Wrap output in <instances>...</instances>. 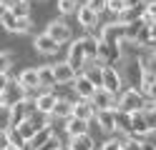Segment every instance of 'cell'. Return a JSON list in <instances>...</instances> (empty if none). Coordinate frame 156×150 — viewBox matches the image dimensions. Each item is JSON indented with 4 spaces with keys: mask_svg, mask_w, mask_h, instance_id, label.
<instances>
[{
    "mask_svg": "<svg viewBox=\"0 0 156 150\" xmlns=\"http://www.w3.org/2000/svg\"><path fill=\"white\" fill-rule=\"evenodd\" d=\"M144 108V95L139 93V88H126L123 93L116 98V110L123 113H139Z\"/></svg>",
    "mask_w": 156,
    "mask_h": 150,
    "instance_id": "6da1fadb",
    "label": "cell"
},
{
    "mask_svg": "<svg viewBox=\"0 0 156 150\" xmlns=\"http://www.w3.org/2000/svg\"><path fill=\"white\" fill-rule=\"evenodd\" d=\"M35 110V100H30V95H25V98H20L18 103L10 108V115H8V125L10 128H15L20 120H25L28 115H30Z\"/></svg>",
    "mask_w": 156,
    "mask_h": 150,
    "instance_id": "7a4b0ae2",
    "label": "cell"
},
{
    "mask_svg": "<svg viewBox=\"0 0 156 150\" xmlns=\"http://www.w3.org/2000/svg\"><path fill=\"white\" fill-rule=\"evenodd\" d=\"M121 60V48L113 43H106V40H98V50H96V63L98 65H113Z\"/></svg>",
    "mask_w": 156,
    "mask_h": 150,
    "instance_id": "3957f363",
    "label": "cell"
},
{
    "mask_svg": "<svg viewBox=\"0 0 156 150\" xmlns=\"http://www.w3.org/2000/svg\"><path fill=\"white\" fill-rule=\"evenodd\" d=\"M68 65H71L76 73H81V70L88 65V58H86V50H83V40L78 38L71 43V50H68V60H66Z\"/></svg>",
    "mask_w": 156,
    "mask_h": 150,
    "instance_id": "277c9868",
    "label": "cell"
},
{
    "mask_svg": "<svg viewBox=\"0 0 156 150\" xmlns=\"http://www.w3.org/2000/svg\"><path fill=\"white\" fill-rule=\"evenodd\" d=\"M0 23H3V28L8 33H28V30H33V20L30 18H15L10 10L0 18Z\"/></svg>",
    "mask_w": 156,
    "mask_h": 150,
    "instance_id": "5b68a950",
    "label": "cell"
},
{
    "mask_svg": "<svg viewBox=\"0 0 156 150\" xmlns=\"http://www.w3.org/2000/svg\"><path fill=\"white\" fill-rule=\"evenodd\" d=\"M121 75H119V70H116L113 65H103V70H101V88H106L108 93H113V95H119L121 93Z\"/></svg>",
    "mask_w": 156,
    "mask_h": 150,
    "instance_id": "8992f818",
    "label": "cell"
},
{
    "mask_svg": "<svg viewBox=\"0 0 156 150\" xmlns=\"http://www.w3.org/2000/svg\"><path fill=\"white\" fill-rule=\"evenodd\" d=\"M45 35L53 38L58 45H63V43H68V40H71V28H68L66 20H53V23H48Z\"/></svg>",
    "mask_w": 156,
    "mask_h": 150,
    "instance_id": "52a82bcc",
    "label": "cell"
},
{
    "mask_svg": "<svg viewBox=\"0 0 156 150\" xmlns=\"http://www.w3.org/2000/svg\"><path fill=\"white\" fill-rule=\"evenodd\" d=\"M20 98H25V93H23V88L18 85V83H10L3 93H0V110H10Z\"/></svg>",
    "mask_w": 156,
    "mask_h": 150,
    "instance_id": "ba28073f",
    "label": "cell"
},
{
    "mask_svg": "<svg viewBox=\"0 0 156 150\" xmlns=\"http://www.w3.org/2000/svg\"><path fill=\"white\" fill-rule=\"evenodd\" d=\"M91 103H93L96 110H108V108H116V95L98 85L93 90V95H91Z\"/></svg>",
    "mask_w": 156,
    "mask_h": 150,
    "instance_id": "9c48e42d",
    "label": "cell"
},
{
    "mask_svg": "<svg viewBox=\"0 0 156 150\" xmlns=\"http://www.w3.org/2000/svg\"><path fill=\"white\" fill-rule=\"evenodd\" d=\"M18 85L23 88L25 95H30L33 90H38V88H41V80H38V68H25L23 73H20V78H18Z\"/></svg>",
    "mask_w": 156,
    "mask_h": 150,
    "instance_id": "30bf717a",
    "label": "cell"
},
{
    "mask_svg": "<svg viewBox=\"0 0 156 150\" xmlns=\"http://www.w3.org/2000/svg\"><path fill=\"white\" fill-rule=\"evenodd\" d=\"M151 123H149V118H146L141 110L139 113H131V135H141V138H149L151 135Z\"/></svg>",
    "mask_w": 156,
    "mask_h": 150,
    "instance_id": "8fae6325",
    "label": "cell"
},
{
    "mask_svg": "<svg viewBox=\"0 0 156 150\" xmlns=\"http://www.w3.org/2000/svg\"><path fill=\"white\" fill-rule=\"evenodd\" d=\"M96 123H98L103 133H116V108L96 110Z\"/></svg>",
    "mask_w": 156,
    "mask_h": 150,
    "instance_id": "7c38bea8",
    "label": "cell"
},
{
    "mask_svg": "<svg viewBox=\"0 0 156 150\" xmlns=\"http://www.w3.org/2000/svg\"><path fill=\"white\" fill-rule=\"evenodd\" d=\"M76 70L68 65V63H55L53 65V78H55V85H68L76 80Z\"/></svg>",
    "mask_w": 156,
    "mask_h": 150,
    "instance_id": "4fadbf2b",
    "label": "cell"
},
{
    "mask_svg": "<svg viewBox=\"0 0 156 150\" xmlns=\"http://www.w3.org/2000/svg\"><path fill=\"white\" fill-rule=\"evenodd\" d=\"M73 90L78 93V98H83V100H91V95H93L96 85H93V83H91V80L86 78L83 73H78V75H76V80H73Z\"/></svg>",
    "mask_w": 156,
    "mask_h": 150,
    "instance_id": "5bb4252c",
    "label": "cell"
},
{
    "mask_svg": "<svg viewBox=\"0 0 156 150\" xmlns=\"http://www.w3.org/2000/svg\"><path fill=\"white\" fill-rule=\"evenodd\" d=\"M33 45H35V50H38V53H41V55H55V53H58V43H55L53 38H48L45 33L35 35Z\"/></svg>",
    "mask_w": 156,
    "mask_h": 150,
    "instance_id": "9a60e30c",
    "label": "cell"
},
{
    "mask_svg": "<svg viewBox=\"0 0 156 150\" xmlns=\"http://www.w3.org/2000/svg\"><path fill=\"white\" fill-rule=\"evenodd\" d=\"M116 133L121 135V140H126V138H133V135H131V113L116 110Z\"/></svg>",
    "mask_w": 156,
    "mask_h": 150,
    "instance_id": "2e32d148",
    "label": "cell"
},
{
    "mask_svg": "<svg viewBox=\"0 0 156 150\" xmlns=\"http://www.w3.org/2000/svg\"><path fill=\"white\" fill-rule=\"evenodd\" d=\"M73 118H81V120H88L91 123V118H96V108L91 100H78V103H73Z\"/></svg>",
    "mask_w": 156,
    "mask_h": 150,
    "instance_id": "e0dca14e",
    "label": "cell"
},
{
    "mask_svg": "<svg viewBox=\"0 0 156 150\" xmlns=\"http://www.w3.org/2000/svg\"><path fill=\"white\" fill-rule=\"evenodd\" d=\"M51 135H53V128H51V125H48V128H41V130H38V133H35V135L23 145V150H41V148L45 145V140L51 138Z\"/></svg>",
    "mask_w": 156,
    "mask_h": 150,
    "instance_id": "ac0fdd59",
    "label": "cell"
},
{
    "mask_svg": "<svg viewBox=\"0 0 156 150\" xmlns=\"http://www.w3.org/2000/svg\"><path fill=\"white\" fill-rule=\"evenodd\" d=\"M139 68H141V73L156 75V50H151V48L144 50V53L139 55Z\"/></svg>",
    "mask_w": 156,
    "mask_h": 150,
    "instance_id": "d6986e66",
    "label": "cell"
},
{
    "mask_svg": "<svg viewBox=\"0 0 156 150\" xmlns=\"http://www.w3.org/2000/svg\"><path fill=\"white\" fill-rule=\"evenodd\" d=\"M76 15H78V23H81L83 28H88V30L98 25V13H93L88 5H81V8L76 10Z\"/></svg>",
    "mask_w": 156,
    "mask_h": 150,
    "instance_id": "ffe728a7",
    "label": "cell"
},
{
    "mask_svg": "<svg viewBox=\"0 0 156 150\" xmlns=\"http://www.w3.org/2000/svg\"><path fill=\"white\" fill-rule=\"evenodd\" d=\"M71 115H73V103H71V100H66V98H58L55 105H53V110H51V118L53 120L55 118L66 120V118H71Z\"/></svg>",
    "mask_w": 156,
    "mask_h": 150,
    "instance_id": "44dd1931",
    "label": "cell"
},
{
    "mask_svg": "<svg viewBox=\"0 0 156 150\" xmlns=\"http://www.w3.org/2000/svg\"><path fill=\"white\" fill-rule=\"evenodd\" d=\"M66 133L68 135H83V133H88V120H81V118H66Z\"/></svg>",
    "mask_w": 156,
    "mask_h": 150,
    "instance_id": "7402d4cb",
    "label": "cell"
},
{
    "mask_svg": "<svg viewBox=\"0 0 156 150\" xmlns=\"http://www.w3.org/2000/svg\"><path fill=\"white\" fill-rule=\"evenodd\" d=\"M68 150H96L93 138H91L88 133H83V135H73V138H71V143H68Z\"/></svg>",
    "mask_w": 156,
    "mask_h": 150,
    "instance_id": "603a6c76",
    "label": "cell"
},
{
    "mask_svg": "<svg viewBox=\"0 0 156 150\" xmlns=\"http://www.w3.org/2000/svg\"><path fill=\"white\" fill-rule=\"evenodd\" d=\"M55 100H58V95H53V93H41L35 98V110H38V113H48V115H51Z\"/></svg>",
    "mask_w": 156,
    "mask_h": 150,
    "instance_id": "cb8c5ba5",
    "label": "cell"
},
{
    "mask_svg": "<svg viewBox=\"0 0 156 150\" xmlns=\"http://www.w3.org/2000/svg\"><path fill=\"white\" fill-rule=\"evenodd\" d=\"M5 3L15 18H30V3L28 0H5Z\"/></svg>",
    "mask_w": 156,
    "mask_h": 150,
    "instance_id": "d4e9b609",
    "label": "cell"
},
{
    "mask_svg": "<svg viewBox=\"0 0 156 150\" xmlns=\"http://www.w3.org/2000/svg\"><path fill=\"white\" fill-rule=\"evenodd\" d=\"M101 70H103V65H98V63L93 60V63H88V65H86V68L81 70V73H83L86 78H88L96 88H98V85H101Z\"/></svg>",
    "mask_w": 156,
    "mask_h": 150,
    "instance_id": "484cf974",
    "label": "cell"
},
{
    "mask_svg": "<svg viewBox=\"0 0 156 150\" xmlns=\"http://www.w3.org/2000/svg\"><path fill=\"white\" fill-rule=\"evenodd\" d=\"M38 80H41V88H53L55 85L53 65H41V68H38Z\"/></svg>",
    "mask_w": 156,
    "mask_h": 150,
    "instance_id": "4316f807",
    "label": "cell"
},
{
    "mask_svg": "<svg viewBox=\"0 0 156 150\" xmlns=\"http://www.w3.org/2000/svg\"><path fill=\"white\" fill-rule=\"evenodd\" d=\"M141 20H144V25H149L151 20H156V0H151V3L144 5V15H141Z\"/></svg>",
    "mask_w": 156,
    "mask_h": 150,
    "instance_id": "83f0119b",
    "label": "cell"
},
{
    "mask_svg": "<svg viewBox=\"0 0 156 150\" xmlns=\"http://www.w3.org/2000/svg\"><path fill=\"white\" fill-rule=\"evenodd\" d=\"M78 8H81V5H78V0H58V10H61L63 15H71V13H76Z\"/></svg>",
    "mask_w": 156,
    "mask_h": 150,
    "instance_id": "f1b7e54d",
    "label": "cell"
},
{
    "mask_svg": "<svg viewBox=\"0 0 156 150\" xmlns=\"http://www.w3.org/2000/svg\"><path fill=\"white\" fill-rule=\"evenodd\" d=\"M5 133H8V140H10V145H15V148H23V145H25V140L20 138V133H18L15 128H8Z\"/></svg>",
    "mask_w": 156,
    "mask_h": 150,
    "instance_id": "f546056e",
    "label": "cell"
},
{
    "mask_svg": "<svg viewBox=\"0 0 156 150\" xmlns=\"http://www.w3.org/2000/svg\"><path fill=\"white\" fill-rule=\"evenodd\" d=\"M121 148L123 150H144V143L136 138H126V140H121Z\"/></svg>",
    "mask_w": 156,
    "mask_h": 150,
    "instance_id": "4dcf8cb0",
    "label": "cell"
},
{
    "mask_svg": "<svg viewBox=\"0 0 156 150\" xmlns=\"http://www.w3.org/2000/svg\"><path fill=\"white\" fill-rule=\"evenodd\" d=\"M106 10H108V13H123L126 10V5H123V0H106Z\"/></svg>",
    "mask_w": 156,
    "mask_h": 150,
    "instance_id": "1f68e13d",
    "label": "cell"
},
{
    "mask_svg": "<svg viewBox=\"0 0 156 150\" xmlns=\"http://www.w3.org/2000/svg\"><path fill=\"white\" fill-rule=\"evenodd\" d=\"M10 65H13V58L8 55V50H3V53H0V73H8Z\"/></svg>",
    "mask_w": 156,
    "mask_h": 150,
    "instance_id": "d6a6232c",
    "label": "cell"
},
{
    "mask_svg": "<svg viewBox=\"0 0 156 150\" xmlns=\"http://www.w3.org/2000/svg\"><path fill=\"white\" fill-rule=\"evenodd\" d=\"M86 5H88L91 10H93V13H103V10H106V0H88V3H86Z\"/></svg>",
    "mask_w": 156,
    "mask_h": 150,
    "instance_id": "836d02e7",
    "label": "cell"
},
{
    "mask_svg": "<svg viewBox=\"0 0 156 150\" xmlns=\"http://www.w3.org/2000/svg\"><path fill=\"white\" fill-rule=\"evenodd\" d=\"M119 148H121V138H111V140H106V143H103L101 150H119Z\"/></svg>",
    "mask_w": 156,
    "mask_h": 150,
    "instance_id": "e575fe53",
    "label": "cell"
},
{
    "mask_svg": "<svg viewBox=\"0 0 156 150\" xmlns=\"http://www.w3.org/2000/svg\"><path fill=\"white\" fill-rule=\"evenodd\" d=\"M8 145H10V140H8V133H5V130H0V150H8Z\"/></svg>",
    "mask_w": 156,
    "mask_h": 150,
    "instance_id": "d590c367",
    "label": "cell"
},
{
    "mask_svg": "<svg viewBox=\"0 0 156 150\" xmlns=\"http://www.w3.org/2000/svg\"><path fill=\"white\" fill-rule=\"evenodd\" d=\"M8 85H10V78H8V73H0V93H3Z\"/></svg>",
    "mask_w": 156,
    "mask_h": 150,
    "instance_id": "8d00e7d4",
    "label": "cell"
},
{
    "mask_svg": "<svg viewBox=\"0 0 156 150\" xmlns=\"http://www.w3.org/2000/svg\"><path fill=\"white\" fill-rule=\"evenodd\" d=\"M126 8H144V0H123Z\"/></svg>",
    "mask_w": 156,
    "mask_h": 150,
    "instance_id": "74e56055",
    "label": "cell"
},
{
    "mask_svg": "<svg viewBox=\"0 0 156 150\" xmlns=\"http://www.w3.org/2000/svg\"><path fill=\"white\" fill-rule=\"evenodd\" d=\"M146 28H149V35H151V40H156V20H151V23L146 25Z\"/></svg>",
    "mask_w": 156,
    "mask_h": 150,
    "instance_id": "f35d334b",
    "label": "cell"
},
{
    "mask_svg": "<svg viewBox=\"0 0 156 150\" xmlns=\"http://www.w3.org/2000/svg\"><path fill=\"white\" fill-rule=\"evenodd\" d=\"M8 13V3H5V0H0V18H3Z\"/></svg>",
    "mask_w": 156,
    "mask_h": 150,
    "instance_id": "ab89813d",
    "label": "cell"
},
{
    "mask_svg": "<svg viewBox=\"0 0 156 150\" xmlns=\"http://www.w3.org/2000/svg\"><path fill=\"white\" fill-rule=\"evenodd\" d=\"M8 150H23V148H15V145H8Z\"/></svg>",
    "mask_w": 156,
    "mask_h": 150,
    "instance_id": "60d3db41",
    "label": "cell"
},
{
    "mask_svg": "<svg viewBox=\"0 0 156 150\" xmlns=\"http://www.w3.org/2000/svg\"><path fill=\"white\" fill-rule=\"evenodd\" d=\"M58 150H63V148H58Z\"/></svg>",
    "mask_w": 156,
    "mask_h": 150,
    "instance_id": "b9f144b4",
    "label": "cell"
},
{
    "mask_svg": "<svg viewBox=\"0 0 156 150\" xmlns=\"http://www.w3.org/2000/svg\"><path fill=\"white\" fill-rule=\"evenodd\" d=\"M0 130H3V128H0Z\"/></svg>",
    "mask_w": 156,
    "mask_h": 150,
    "instance_id": "7bdbcfd3",
    "label": "cell"
}]
</instances>
